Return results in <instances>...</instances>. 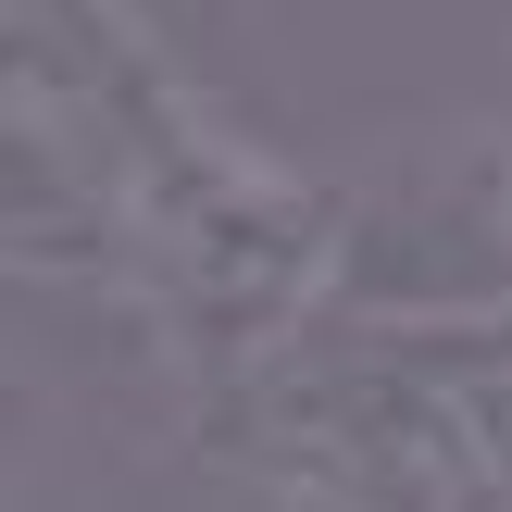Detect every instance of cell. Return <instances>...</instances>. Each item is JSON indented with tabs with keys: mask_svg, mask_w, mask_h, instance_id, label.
I'll return each instance as SVG.
<instances>
[{
	"mask_svg": "<svg viewBox=\"0 0 512 512\" xmlns=\"http://www.w3.org/2000/svg\"><path fill=\"white\" fill-rule=\"evenodd\" d=\"M288 425H300V463L338 512H488V450L425 375L338 363L288 400Z\"/></svg>",
	"mask_w": 512,
	"mask_h": 512,
	"instance_id": "cell-1",
	"label": "cell"
}]
</instances>
